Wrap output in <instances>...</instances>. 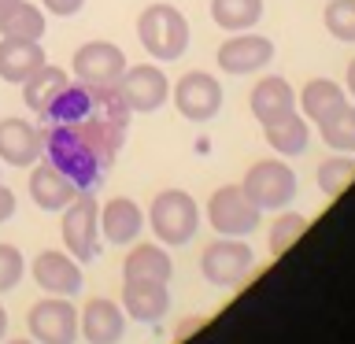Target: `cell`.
Returning a JSON list of instances; mask_svg holds the SVG:
<instances>
[{"label":"cell","mask_w":355,"mask_h":344,"mask_svg":"<svg viewBox=\"0 0 355 344\" xmlns=\"http://www.w3.org/2000/svg\"><path fill=\"white\" fill-rule=\"evenodd\" d=\"M41 144H44L41 160H49L63 178H71L78 185V193H93V189L104 182L107 166L96 160V152L85 144L78 126H44Z\"/></svg>","instance_id":"cell-1"},{"label":"cell","mask_w":355,"mask_h":344,"mask_svg":"<svg viewBox=\"0 0 355 344\" xmlns=\"http://www.w3.org/2000/svg\"><path fill=\"white\" fill-rule=\"evenodd\" d=\"M137 41L155 63H174L189 52L193 30L185 11H178L174 4H148L137 15Z\"/></svg>","instance_id":"cell-2"},{"label":"cell","mask_w":355,"mask_h":344,"mask_svg":"<svg viewBox=\"0 0 355 344\" xmlns=\"http://www.w3.org/2000/svg\"><path fill=\"white\" fill-rule=\"evenodd\" d=\"M148 226L159 237V244L182 248L200 230V204L185 189H163V193H155L152 207H148Z\"/></svg>","instance_id":"cell-3"},{"label":"cell","mask_w":355,"mask_h":344,"mask_svg":"<svg viewBox=\"0 0 355 344\" xmlns=\"http://www.w3.org/2000/svg\"><path fill=\"white\" fill-rule=\"evenodd\" d=\"M241 189L259 211H285L296 200L300 182H296V171L285 160H259L248 166Z\"/></svg>","instance_id":"cell-4"},{"label":"cell","mask_w":355,"mask_h":344,"mask_svg":"<svg viewBox=\"0 0 355 344\" xmlns=\"http://www.w3.org/2000/svg\"><path fill=\"white\" fill-rule=\"evenodd\" d=\"M63 244L78 263H93L100 255V204L93 193H78L63 207Z\"/></svg>","instance_id":"cell-5"},{"label":"cell","mask_w":355,"mask_h":344,"mask_svg":"<svg viewBox=\"0 0 355 344\" xmlns=\"http://www.w3.org/2000/svg\"><path fill=\"white\" fill-rule=\"evenodd\" d=\"M252 263H255V255L244 237H218L200 255V270L218 289H237L252 274Z\"/></svg>","instance_id":"cell-6"},{"label":"cell","mask_w":355,"mask_h":344,"mask_svg":"<svg viewBox=\"0 0 355 344\" xmlns=\"http://www.w3.org/2000/svg\"><path fill=\"white\" fill-rule=\"evenodd\" d=\"M259 218L263 211L244 196L241 185H222L207 200V222L222 237H248V233L259 230Z\"/></svg>","instance_id":"cell-7"},{"label":"cell","mask_w":355,"mask_h":344,"mask_svg":"<svg viewBox=\"0 0 355 344\" xmlns=\"http://www.w3.org/2000/svg\"><path fill=\"white\" fill-rule=\"evenodd\" d=\"M171 104L189 122H211L222 111V82L207 71H189L171 85Z\"/></svg>","instance_id":"cell-8"},{"label":"cell","mask_w":355,"mask_h":344,"mask_svg":"<svg viewBox=\"0 0 355 344\" xmlns=\"http://www.w3.org/2000/svg\"><path fill=\"white\" fill-rule=\"evenodd\" d=\"M26 329L37 344H74L78 307L71 304V296H44L26 311Z\"/></svg>","instance_id":"cell-9"},{"label":"cell","mask_w":355,"mask_h":344,"mask_svg":"<svg viewBox=\"0 0 355 344\" xmlns=\"http://www.w3.org/2000/svg\"><path fill=\"white\" fill-rule=\"evenodd\" d=\"M119 89H122V96H126L133 115H152V111H159L171 100V78L152 63L126 67L119 78Z\"/></svg>","instance_id":"cell-10"},{"label":"cell","mask_w":355,"mask_h":344,"mask_svg":"<svg viewBox=\"0 0 355 344\" xmlns=\"http://www.w3.org/2000/svg\"><path fill=\"white\" fill-rule=\"evenodd\" d=\"M126 67V52L111 41H85L71 60V71L82 85H119Z\"/></svg>","instance_id":"cell-11"},{"label":"cell","mask_w":355,"mask_h":344,"mask_svg":"<svg viewBox=\"0 0 355 344\" xmlns=\"http://www.w3.org/2000/svg\"><path fill=\"white\" fill-rule=\"evenodd\" d=\"M218 67L226 74H255V71H266L274 60V41L263 37V33H230V41L218 44Z\"/></svg>","instance_id":"cell-12"},{"label":"cell","mask_w":355,"mask_h":344,"mask_svg":"<svg viewBox=\"0 0 355 344\" xmlns=\"http://www.w3.org/2000/svg\"><path fill=\"white\" fill-rule=\"evenodd\" d=\"M41 152H44L41 126H33L30 119H19V115L0 119V163L26 171V166L41 160Z\"/></svg>","instance_id":"cell-13"},{"label":"cell","mask_w":355,"mask_h":344,"mask_svg":"<svg viewBox=\"0 0 355 344\" xmlns=\"http://www.w3.org/2000/svg\"><path fill=\"white\" fill-rule=\"evenodd\" d=\"M33 282L52 296H74V293H82V263L71 252L44 248L33 259Z\"/></svg>","instance_id":"cell-14"},{"label":"cell","mask_w":355,"mask_h":344,"mask_svg":"<svg viewBox=\"0 0 355 344\" xmlns=\"http://www.w3.org/2000/svg\"><path fill=\"white\" fill-rule=\"evenodd\" d=\"M78 333L89 344H119L122 333H126V315L119 311L115 300L107 296H93L78 315Z\"/></svg>","instance_id":"cell-15"},{"label":"cell","mask_w":355,"mask_h":344,"mask_svg":"<svg viewBox=\"0 0 355 344\" xmlns=\"http://www.w3.org/2000/svg\"><path fill=\"white\" fill-rule=\"evenodd\" d=\"M248 104H252L255 122H259V126H270V122L285 119L288 111H296V93L282 74H266V78L255 82Z\"/></svg>","instance_id":"cell-16"},{"label":"cell","mask_w":355,"mask_h":344,"mask_svg":"<svg viewBox=\"0 0 355 344\" xmlns=\"http://www.w3.org/2000/svg\"><path fill=\"white\" fill-rule=\"evenodd\" d=\"M144 230V211L137 200L115 196L100 207V237H107L111 244H133Z\"/></svg>","instance_id":"cell-17"},{"label":"cell","mask_w":355,"mask_h":344,"mask_svg":"<svg viewBox=\"0 0 355 344\" xmlns=\"http://www.w3.org/2000/svg\"><path fill=\"white\" fill-rule=\"evenodd\" d=\"M78 196V185L71 178H63L49 160H37L30 171V200L41 211H63L71 200Z\"/></svg>","instance_id":"cell-18"},{"label":"cell","mask_w":355,"mask_h":344,"mask_svg":"<svg viewBox=\"0 0 355 344\" xmlns=\"http://www.w3.org/2000/svg\"><path fill=\"white\" fill-rule=\"evenodd\" d=\"M344 104H352V96L344 93L340 82H333V78H311L304 85V93H300V108H304V119L311 126H322V122H329Z\"/></svg>","instance_id":"cell-19"},{"label":"cell","mask_w":355,"mask_h":344,"mask_svg":"<svg viewBox=\"0 0 355 344\" xmlns=\"http://www.w3.org/2000/svg\"><path fill=\"white\" fill-rule=\"evenodd\" d=\"M44 63L49 60H44L41 41H26V37H4L0 41V82L22 85Z\"/></svg>","instance_id":"cell-20"},{"label":"cell","mask_w":355,"mask_h":344,"mask_svg":"<svg viewBox=\"0 0 355 344\" xmlns=\"http://www.w3.org/2000/svg\"><path fill=\"white\" fill-rule=\"evenodd\" d=\"M89 111H93V93H89V85L67 82L60 93L44 104V111L37 119L44 126H78L82 119H89Z\"/></svg>","instance_id":"cell-21"},{"label":"cell","mask_w":355,"mask_h":344,"mask_svg":"<svg viewBox=\"0 0 355 344\" xmlns=\"http://www.w3.org/2000/svg\"><path fill=\"white\" fill-rule=\"evenodd\" d=\"M122 307L137 322H159L171 311V293L159 282H122Z\"/></svg>","instance_id":"cell-22"},{"label":"cell","mask_w":355,"mask_h":344,"mask_svg":"<svg viewBox=\"0 0 355 344\" xmlns=\"http://www.w3.org/2000/svg\"><path fill=\"white\" fill-rule=\"evenodd\" d=\"M174 274V263L166 248L159 244H137V248H130L126 263H122V282H159L166 285Z\"/></svg>","instance_id":"cell-23"},{"label":"cell","mask_w":355,"mask_h":344,"mask_svg":"<svg viewBox=\"0 0 355 344\" xmlns=\"http://www.w3.org/2000/svg\"><path fill=\"white\" fill-rule=\"evenodd\" d=\"M126 130L130 126H119V122H107V119H100V115H89L78 122V133L85 137V144L96 152V160L111 166L115 163V155L122 152V144H126Z\"/></svg>","instance_id":"cell-24"},{"label":"cell","mask_w":355,"mask_h":344,"mask_svg":"<svg viewBox=\"0 0 355 344\" xmlns=\"http://www.w3.org/2000/svg\"><path fill=\"white\" fill-rule=\"evenodd\" d=\"M263 137L277 155H304L311 144V122L304 115H296V111H288L285 119L263 126Z\"/></svg>","instance_id":"cell-25"},{"label":"cell","mask_w":355,"mask_h":344,"mask_svg":"<svg viewBox=\"0 0 355 344\" xmlns=\"http://www.w3.org/2000/svg\"><path fill=\"white\" fill-rule=\"evenodd\" d=\"M211 19L226 33H244V30L259 26L263 0H211Z\"/></svg>","instance_id":"cell-26"},{"label":"cell","mask_w":355,"mask_h":344,"mask_svg":"<svg viewBox=\"0 0 355 344\" xmlns=\"http://www.w3.org/2000/svg\"><path fill=\"white\" fill-rule=\"evenodd\" d=\"M71 82L67 78V71H60V67H52V63H44V67H37L26 82H22V104H26L33 115H41L44 111V104L60 93V89Z\"/></svg>","instance_id":"cell-27"},{"label":"cell","mask_w":355,"mask_h":344,"mask_svg":"<svg viewBox=\"0 0 355 344\" xmlns=\"http://www.w3.org/2000/svg\"><path fill=\"white\" fill-rule=\"evenodd\" d=\"M44 8L30 4V0H19L15 8L8 11V19L0 22V37H26V41H41L44 37Z\"/></svg>","instance_id":"cell-28"},{"label":"cell","mask_w":355,"mask_h":344,"mask_svg":"<svg viewBox=\"0 0 355 344\" xmlns=\"http://www.w3.org/2000/svg\"><path fill=\"white\" fill-rule=\"evenodd\" d=\"M315 178H318V189L326 196H340L344 189L355 182V160H352V155H344V152H337V155H329V160L318 163Z\"/></svg>","instance_id":"cell-29"},{"label":"cell","mask_w":355,"mask_h":344,"mask_svg":"<svg viewBox=\"0 0 355 344\" xmlns=\"http://www.w3.org/2000/svg\"><path fill=\"white\" fill-rule=\"evenodd\" d=\"M318 133H322V141H326L333 152L355 155V104H344L329 122H322Z\"/></svg>","instance_id":"cell-30"},{"label":"cell","mask_w":355,"mask_h":344,"mask_svg":"<svg viewBox=\"0 0 355 344\" xmlns=\"http://www.w3.org/2000/svg\"><path fill=\"white\" fill-rule=\"evenodd\" d=\"M304 233H307V218L296 215V211H285V215L274 218V226H270V252L285 255L300 237H304Z\"/></svg>","instance_id":"cell-31"},{"label":"cell","mask_w":355,"mask_h":344,"mask_svg":"<svg viewBox=\"0 0 355 344\" xmlns=\"http://www.w3.org/2000/svg\"><path fill=\"white\" fill-rule=\"evenodd\" d=\"M322 22H326V30H329L337 41L352 44V41H355V0H329Z\"/></svg>","instance_id":"cell-32"},{"label":"cell","mask_w":355,"mask_h":344,"mask_svg":"<svg viewBox=\"0 0 355 344\" xmlns=\"http://www.w3.org/2000/svg\"><path fill=\"white\" fill-rule=\"evenodd\" d=\"M22 274H26V259H22V252L15 244H0V293H11Z\"/></svg>","instance_id":"cell-33"},{"label":"cell","mask_w":355,"mask_h":344,"mask_svg":"<svg viewBox=\"0 0 355 344\" xmlns=\"http://www.w3.org/2000/svg\"><path fill=\"white\" fill-rule=\"evenodd\" d=\"M41 8L52 11V15H60V19H71L85 8V0H41Z\"/></svg>","instance_id":"cell-34"},{"label":"cell","mask_w":355,"mask_h":344,"mask_svg":"<svg viewBox=\"0 0 355 344\" xmlns=\"http://www.w3.org/2000/svg\"><path fill=\"white\" fill-rule=\"evenodd\" d=\"M11 215H15V193L8 185H0V222H8Z\"/></svg>","instance_id":"cell-35"},{"label":"cell","mask_w":355,"mask_h":344,"mask_svg":"<svg viewBox=\"0 0 355 344\" xmlns=\"http://www.w3.org/2000/svg\"><path fill=\"white\" fill-rule=\"evenodd\" d=\"M344 93L355 100V60L348 63V71H344Z\"/></svg>","instance_id":"cell-36"},{"label":"cell","mask_w":355,"mask_h":344,"mask_svg":"<svg viewBox=\"0 0 355 344\" xmlns=\"http://www.w3.org/2000/svg\"><path fill=\"white\" fill-rule=\"evenodd\" d=\"M15 4H19V0H0V22H4V19H8V11H11V8H15Z\"/></svg>","instance_id":"cell-37"},{"label":"cell","mask_w":355,"mask_h":344,"mask_svg":"<svg viewBox=\"0 0 355 344\" xmlns=\"http://www.w3.org/2000/svg\"><path fill=\"white\" fill-rule=\"evenodd\" d=\"M4 333H8V311L0 307V341H4Z\"/></svg>","instance_id":"cell-38"},{"label":"cell","mask_w":355,"mask_h":344,"mask_svg":"<svg viewBox=\"0 0 355 344\" xmlns=\"http://www.w3.org/2000/svg\"><path fill=\"white\" fill-rule=\"evenodd\" d=\"M8 344H33V341H8Z\"/></svg>","instance_id":"cell-39"}]
</instances>
